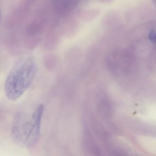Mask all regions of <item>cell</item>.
<instances>
[{"label": "cell", "mask_w": 156, "mask_h": 156, "mask_svg": "<svg viewBox=\"0 0 156 156\" xmlns=\"http://www.w3.org/2000/svg\"><path fill=\"white\" fill-rule=\"evenodd\" d=\"M44 106L40 104L32 112H18L13 119L12 136L16 144L26 148L36 145L41 136Z\"/></svg>", "instance_id": "cell-1"}, {"label": "cell", "mask_w": 156, "mask_h": 156, "mask_svg": "<svg viewBox=\"0 0 156 156\" xmlns=\"http://www.w3.org/2000/svg\"><path fill=\"white\" fill-rule=\"evenodd\" d=\"M148 38L152 43L156 44V31L154 30H151L148 34Z\"/></svg>", "instance_id": "cell-4"}, {"label": "cell", "mask_w": 156, "mask_h": 156, "mask_svg": "<svg viewBox=\"0 0 156 156\" xmlns=\"http://www.w3.org/2000/svg\"><path fill=\"white\" fill-rule=\"evenodd\" d=\"M38 71L36 62L31 58L19 61L7 76L4 85L7 98L15 101L29 89Z\"/></svg>", "instance_id": "cell-2"}, {"label": "cell", "mask_w": 156, "mask_h": 156, "mask_svg": "<svg viewBox=\"0 0 156 156\" xmlns=\"http://www.w3.org/2000/svg\"><path fill=\"white\" fill-rule=\"evenodd\" d=\"M154 1V2H155V3H156V0H153Z\"/></svg>", "instance_id": "cell-5"}, {"label": "cell", "mask_w": 156, "mask_h": 156, "mask_svg": "<svg viewBox=\"0 0 156 156\" xmlns=\"http://www.w3.org/2000/svg\"><path fill=\"white\" fill-rule=\"evenodd\" d=\"M78 0H52L53 8L58 15H68L76 8Z\"/></svg>", "instance_id": "cell-3"}]
</instances>
